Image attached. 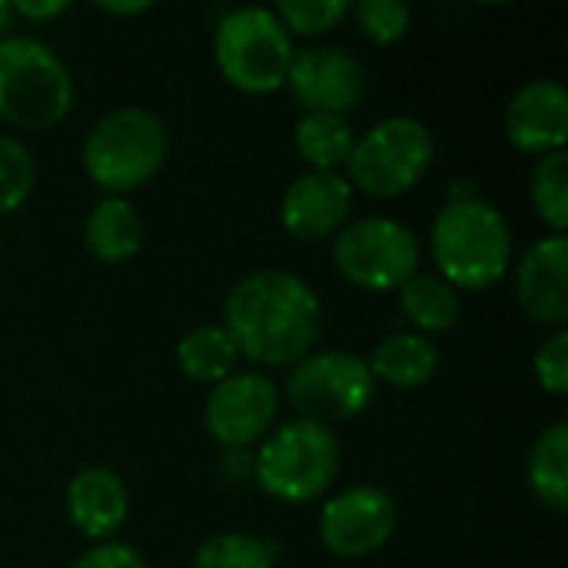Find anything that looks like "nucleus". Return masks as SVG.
I'll use <instances>...</instances> for the list:
<instances>
[{"label":"nucleus","mask_w":568,"mask_h":568,"mask_svg":"<svg viewBox=\"0 0 568 568\" xmlns=\"http://www.w3.org/2000/svg\"><path fill=\"white\" fill-rule=\"evenodd\" d=\"M223 329L250 363L296 366L323 336V303L286 270H256L230 290Z\"/></svg>","instance_id":"obj_1"},{"label":"nucleus","mask_w":568,"mask_h":568,"mask_svg":"<svg viewBox=\"0 0 568 568\" xmlns=\"http://www.w3.org/2000/svg\"><path fill=\"white\" fill-rule=\"evenodd\" d=\"M433 256L439 276L459 293L496 286L513 266V233L506 216L479 196H453L433 223Z\"/></svg>","instance_id":"obj_2"},{"label":"nucleus","mask_w":568,"mask_h":568,"mask_svg":"<svg viewBox=\"0 0 568 568\" xmlns=\"http://www.w3.org/2000/svg\"><path fill=\"white\" fill-rule=\"evenodd\" d=\"M170 156L166 123L143 106L106 113L83 140V170L106 196L146 186Z\"/></svg>","instance_id":"obj_3"},{"label":"nucleus","mask_w":568,"mask_h":568,"mask_svg":"<svg viewBox=\"0 0 568 568\" xmlns=\"http://www.w3.org/2000/svg\"><path fill=\"white\" fill-rule=\"evenodd\" d=\"M73 106V80L63 60L33 37L0 40V120L47 130Z\"/></svg>","instance_id":"obj_4"},{"label":"nucleus","mask_w":568,"mask_h":568,"mask_svg":"<svg viewBox=\"0 0 568 568\" xmlns=\"http://www.w3.org/2000/svg\"><path fill=\"white\" fill-rule=\"evenodd\" d=\"M213 57L226 83H233L243 93L266 97L286 87L293 40L273 10L236 7L216 23Z\"/></svg>","instance_id":"obj_5"},{"label":"nucleus","mask_w":568,"mask_h":568,"mask_svg":"<svg viewBox=\"0 0 568 568\" xmlns=\"http://www.w3.org/2000/svg\"><path fill=\"white\" fill-rule=\"evenodd\" d=\"M339 473V439L333 429L296 419L280 426L256 456V483L266 496L303 506L320 499Z\"/></svg>","instance_id":"obj_6"},{"label":"nucleus","mask_w":568,"mask_h":568,"mask_svg":"<svg viewBox=\"0 0 568 568\" xmlns=\"http://www.w3.org/2000/svg\"><path fill=\"white\" fill-rule=\"evenodd\" d=\"M433 133L413 116H389L353 143L346 160L349 183L369 196L393 200L419 186L433 166Z\"/></svg>","instance_id":"obj_7"},{"label":"nucleus","mask_w":568,"mask_h":568,"mask_svg":"<svg viewBox=\"0 0 568 568\" xmlns=\"http://www.w3.org/2000/svg\"><path fill=\"white\" fill-rule=\"evenodd\" d=\"M376 396V379L363 356L329 349L303 356L286 376L290 406L316 426L349 423L369 409Z\"/></svg>","instance_id":"obj_8"},{"label":"nucleus","mask_w":568,"mask_h":568,"mask_svg":"<svg viewBox=\"0 0 568 568\" xmlns=\"http://www.w3.org/2000/svg\"><path fill=\"white\" fill-rule=\"evenodd\" d=\"M336 270L359 290L389 293L406 286L419 270V240L389 216H363L333 243Z\"/></svg>","instance_id":"obj_9"},{"label":"nucleus","mask_w":568,"mask_h":568,"mask_svg":"<svg viewBox=\"0 0 568 568\" xmlns=\"http://www.w3.org/2000/svg\"><path fill=\"white\" fill-rule=\"evenodd\" d=\"M280 413V389L266 373H230L213 386L203 406L206 433L230 449L263 439Z\"/></svg>","instance_id":"obj_10"},{"label":"nucleus","mask_w":568,"mask_h":568,"mask_svg":"<svg viewBox=\"0 0 568 568\" xmlns=\"http://www.w3.org/2000/svg\"><path fill=\"white\" fill-rule=\"evenodd\" d=\"M396 532V503L376 486H353L320 509V539L339 559H366Z\"/></svg>","instance_id":"obj_11"},{"label":"nucleus","mask_w":568,"mask_h":568,"mask_svg":"<svg viewBox=\"0 0 568 568\" xmlns=\"http://www.w3.org/2000/svg\"><path fill=\"white\" fill-rule=\"evenodd\" d=\"M363 67L356 57L336 47H306L293 50L286 87L306 113H336L346 116L363 97Z\"/></svg>","instance_id":"obj_12"},{"label":"nucleus","mask_w":568,"mask_h":568,"mask_svg":"<svg viewBox=\"0 0 568 568\" xmlns=\"http://www.w3.org/2000/svg\"><path fill=\"white\" fill-rule=\"evenodd\" d=\"M353 210V183L339 173L310 170L290 183L280 203L283 230L293 240H323L336 233Z\"/></svg>","instance_id":"obj_13"},{"label":"nucleus","mask_w":568,"mask_h":568,"mask_svg":"<svg viewBox=\"0 0 568 568\" xmlns=\"http://www.w3.org/2000/svg\"><path fill=\"white\" fill-rule=\"evenodd\" d=\"M516 296L523 310L552 329L568 323V240L552 233L526 250L516 273Z\"/></svg>","instance_id":"obj_14"},{"label":"nucleus","mask_w":568,"mask_h":568,"mask_svg":"<svg viewBox=\"0 0 568 568\" xmlns=\"http://www.w3.org/2000/svg\"><path fill=\"white\" fill-rule=\"evenodd\" d=\"M506 136L523 153H559L568 140V93L556 80L526 83L506 106Z\"/></svg>","instance_id":"obj_15"},{"label":"nucleus","mask_w":568,"mask_h":568,"mask_svg":"<svg viewBox=\"0 0 568 568\" xmlns=\"http://www.w3.org/2000/svg\"><path fill=\"white\" fill-rule=\"evenodd\" d=\"M130 496L113 469L90 466L80 469L67 486V516L87 539L110 542V536L126 523Z\"/></svg>","instance_id":"obj_16"},{"label":"nucleus","mask_w":568,"mask_h":568,"mask_svg":"<svg viewBox=\"0 0 568 568\" xmlns=\"http://www.w3.org/2000/svg\"><path fill=\"white\" fill-rule=\"evenodd\" d=\"M83 243L100 263H126L143 250V220L126 196L100 200L83 226Z\"/></svg>","instance_id":"obj_17"},{"label":"nucleus","mask_w":568,"mask_h":568,"mask_svg":"<svg viewBox=\"0 0 568 568\" xmlns=\"http://www.w3.org/2000/svg\"><path fill=\"white\" fill-rule=\"evenodd\" d=\"M366 366H369L373 379H383L386 386L419 389L439 373V353L419 333H393L376 343Z\"/></svg>","instance_id":"obj_18"},{"label":"nucleus","mask_w":568,"mask_h":568,"mask_svg":"<svg viewBox=\"0 0 568 568\" xmlns=\"http://www.w3.org/2000/svg\"><path fill=\"white\" fill-rule=\"evenodd\" d=\"M236 359H240V353H236L230 333L213 323L190 329L176 343V363H180L183 376L193 383H206V386L223 383L230 373H236Z\"/></svg>","instance_id":"obj_19"},{"label":"nucleus","mask_w":568,"mask_h":568,"mask_svg":"<svg viewBox=\"0 0 568 568\" xmlns=\"http://www.w3.org/2000/svg\"><path fill=\"white\" fill-rule=\"evenodd\" d=\"M296 153L323 173H336V166H346L356 133L346 116L336 113H306L293 130Z\"/></svg>","instance_id":"obj_20"},{"label":"nucleus","mask_w":568,"mask_h":568,"mask_svg":"<svg viewBox=\"0 0 568 568\" xmlns=\"http://www.w3.org/2000/svg\"><path fill=\"white\" fill-rule=\"evenodd\" d=\"M529 486L532 496L552 513L568 509V423L549 426L529 456Z\"/></svg>","instance_id":"obj_21"},{"label":"nucleus","mask_w":568,"mask_h":568,"mask_svg":"<svg viewBox=\"0 0 568 568\" xmlns=\"http://www.w3.org/2000/svg\"><path fill=\"white\" fill-rule=\"evenodd\" d=\"M399 293V310L423 329V333H449L459 323V293L443 280L429 273H416Z\"/></svg>","instance_id":"obj_22"},{"label":"nucleus","mask_w":568,"mask_h":568,"mask_svg":"<svg viewBox=\"0 0 568 568\" xmlns=\"http://www.w3.org/2000/svg\"><path fill=\"white\" fill-rule=\"evenodd\" d=\"M529 193H532V206H536L539 220H542V223H546L552 233L566 236V230H568V156H566V150H559V153H546V156L536 163Z\"/></svg>","instance_id":"obj_23"},{"label":"nucleus","mask_w":568,"mask_h":568,"mask_svg":"<svg viewBox=\"0 0 568 568\" xmlns=\"http://www.w3.org/2000/svg\"><path fill=\"white\" fill-rule=\"evenodd\" d=\"M193 568H276V546L243 532H223L196 549Z\"/></svg>","instance_id":"obj_24"},{"label":"nucleus","mask_w":568,"mask_h":568,"mask_svg":"<svg viewBox=\"0 0 568 568\" xmlns=\"http://www.w3.org/2000/svg\"><path fill=\"white\" fill-rule=\"evenodd\" d=\"M37 186V163L30 150L0 133V216L17 213Z\"/></svg>","instance_id":"obj_25"},{"label":"nucleus","mask_w":568,"mask_h":568,"mask_svg":"<svg viewBox=\"0 0 568 568\" xmlns=\"http://www.w3.org/2000/svg\"><path fill=\"white\" fill-rule=\"evenodd\" d=\"M273 13L286 27V33L293 30L303 37H320L349 17V3L346 0H280Z\"/></svg>","instance_id":"obj_26"},{"label":"nucleus","mask_w":568,"mask_h":568,"mask_svg":"<svg viewBox=\"0 0 568 568\" xmlns=\"http://www.w3.org/2000/svg\"><path fill=\"white\" fill-rule=\"evenodd\" d=\"M349 13L356 17L363 37L373 40L376 47L396 43L409 30V20H413L409 7L399 0H359L356 7H349Z\"/></svg>","instance_id":"obj_27"},{"label":"nucleus","mask_w":568,"mask_h":568,"mask_svg":"<svg viewBox=\"0 0 568 568\" xmlns=\"http://www.w3.org/2000/svg\"><path fill=\"white\" fill-rule=\"evenodd\" d=\"M536 379L546 393H568V329H556L536 353Z\"/></svg>","instance_id":"obj_28"},{"label":"nucleus","mask_w":568,"mask_h":568,"mask_svg":"<svg viewBox=\"0 0 568 568\" xmlns=\"http://www.w3.org/2000/svg\"><path fill=\"white\" fill-rule=\"evenodd\" d=\"M70 568H146L143 556L126 542H100Z\"/></svg>","instance_id":"obj_29"},{"label":"nucleus","mask_w":568,"mask_h":568,"mask_svg":"<svg viewBox=\"0 0 568 568\" xmlns=\"http://www.w3.org/2000/svg\"><path fill=\"white\" fill-rule=\"evenodd\" d=\"M70 3L67 0H17V3H10V10H13V17H27V20H53V17H60L63 10H67Z\"/></svg>","instance_id":"obj_30"},{"label":"nucleus","mask_w":568,"mask_h":568,"mask_svg":"<svg viewBox=\"0 0 568 568\" xmlns=\"http://www.w3.org/2000/svg\"><path fill=\"white\" fill-rule=\"evenodd\" d=\"M97 7H100L103 13H113V17H133V13L150 10V0H133V3H110V0H100Z\"/></svg>","instance_id":"obj_31"},{"label":"nucleus","mask_w":568,"mask_h":568,"mask_svg":"<svg viewBox=\"0 0 568 568\" xmlns=\"http://www.w3.org/2000/svg\"><path fill=\"white\" fill-rule=\"evenodd\" d=\"M10 23H13V10H10V3L0 0V40H3V33L10 30Z\"/></svg>","instance_id":"obj_32"}]
</instances>
